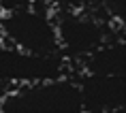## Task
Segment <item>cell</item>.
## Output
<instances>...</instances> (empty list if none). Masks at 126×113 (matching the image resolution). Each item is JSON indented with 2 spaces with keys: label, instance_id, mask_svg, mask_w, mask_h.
Masks as SVG:
<instances>
[{
  "label": "cell",
  "instance_id": "6da1fadb",
  "mask_svg": "<svg viewBox=\"0 0 126 113\" xmlns=\"http://www.w3.org/2000/svg\"><path fill=\"white\" fill-rule=\"evenodd\" d=\"M0 41L34 56H60L53 9L32 0L26 9L4 13L0 19Z\"/></svg>",
  "mask_w": 126,
  "mask_h": 113
},
{
  "label": "cell",
  "instance_id": "7a4b0ae2",
  "mask_svg": "<svg viewBox=\"0 0 126 113\" xmlns=\"http://www.w3.org/2000/svg\"><path fill=\"white\" fill-rule=\"evenodd\" d=\"M0 113H83L73 75L0 94Z\"/></svg>",
  "mask_w": 126,
  "mask_h": 113
},
{
  "label": "cell",
  "instance_id": "3957f363",
  "mask_svg": "<svg viewBox=\"0 0 126 113\" xmlns=\"http://www.w3.org/2000/svg\"><path fill=\"white\" fill-rule=\"evenodd\" d=\"M53 21H56V32H58L60 56L64 60L77 62V64L83 58H88L92 51H96L98 47H103L107 41H111L113 30H118L107 17L100 19L90 9L53 11Z\"/></svg>",
  "mask_w": 126,
  "mask_h": 113
},
{
  "label": "cell",
  "instance_id": "277c9868",
  "mask_svg": "<svg viewBox=\"0 0 126 113\" xmlns=\"http://www.w3.org/2000/svg\"><path fill=\"white\" fill-rule=\"evenodd\" d=\"M73 75L71 62L62 56H34L0 41V90L32 85Z\"/></svg>",
  "mask_w": 126,
  "mask_h": 113
},
{
  "label": "cell",
  "instance_id": "5b68a950",
  "mask_svg": "<svg viewBox=\"0 0 126 113\" xmlns=\"http://www.w3.org/2000/svg\"><path fill=\"white\" fill-rule=\"evenodd\" d=\"M83 113H124V75H90L75 77Z\"/></svg>",
  "mask_w": 126,
  "mask_h": 113
},
{
  "label": "cell",
  "instance_id": "8992f818",
  "mask_svg": "<svg viewBox=\"0 0 126 113\" xmlns=\"http://www.w3.org/2000/svg\"><path fill=\"white\" fill-rule=\"evenodd\" d=\"M77 66L81 73L90 75H124V39L115 36L107 41L103 47L83 58Z\"/></svg>",
  "mask_w": 126,
  "mask_h": 113
},
{
  "label": "cell",
  "instance_id": "52a82bcc",
  "mask_svg": "<svg viewBox=\"0 0 126 113\" xmlns=\"http://www.w3.org/2000/svg\"><path fill=\"white\" fill-rule=\"evenodd\" d=\"M96 4H100V11L118 30L124 28V0H96Z\"/></svg>",
  "mask_w": 126,
  "mask_h": 113
},
{
  "label": "cell",
  "instance_id": "ba28073f",
  "mask_svg": "<svg viewBox=\"0 0 126 113\" xmlns=\"http://www.w3.org/2000/svg\"><path fill=\"white\" fill-rule=\"evenodd\" d=\"M53 11H86L96 0H41Z\"/></svg>",
  "mask_w": 126,
  "mask_h": 113
},
{
  "label": "cell",
  "instance_id": "9c48e42d",
  "mask_svg": "<svg viewBox=\"0 0 126 113\" xmlns=\"http://www.w3.org/2000/svg\"><path fill=\"white\" fill-rule=\"evenodd\" d=\"M32 0H0V9L9 13V11H17V9H26L30 7Z\"/></svg>",
  "mask_w": 126,
  "mask_h": 113
}]
</instances>
